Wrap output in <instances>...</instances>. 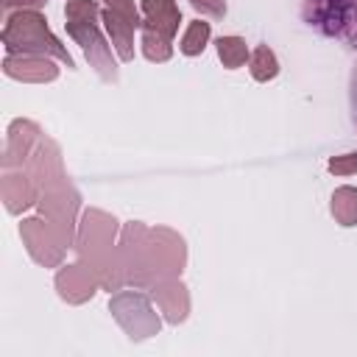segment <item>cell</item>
<instances>
[{
  "mask_svg": "<svg viewBox=\"0 0 357 357\" xmlns=\"http://www.w3.org/2000/svg\"><path fill=\"white\" fill-rule=\"evenodd\" d=\"M0 39L6 45V53H36V56L59 59L70 70L75 67V61L67 53V47L50 33L47 20L33 8H22V11L8 14Z\"/></svg>",
  "mask_w": 357,
  "mask_h": 357,
  "instance_id": "1",
  "label": "cell"
},
{
  "mask_svg": "<svg viewBox=\"0 0 357 357\" xmlns=\"http://www.w3.org/2000/svg\"><path fill=\"white\" fill-rule=\"evenodd\" d=\"M112 315L117 318V324L126 329V335L131 340H145L151 335L159 332V315L153 312L148 296L142 293H131V290H120L112 301H109Z\"/></svg>",
  "mask_w": 357,
  "mask_h": 357,
  "instance_id": "2",
  "label": "cell"
},
{
  "mask_svg": "<svg viewBox=\"0 0 357 357\" xmlns=\"http://www.w3.org/2000/svg\"><path fill=\"white\" fill-rule=\"evenodd\" d=\"M67 33L81 45L89 67L103 78V81H117V61L112 56V47L106 42V36L100 33L98 22L89 20V22H78V20H67Z\"/></svg>",
  "mask_w": 357,
  "mask_h": 357,
  "instance_id": "3",
  "label": "cell"
},
{
  "mask_svg": "<svg viewBox=\"0 0 357 357\" xmlns=\"http://www.w3.org/2000/svg\"><path fill=\"white\" fill-rule=\"evenodd\" d=\"M304 20L329 36H349L357 28V0H304Z\"/></svg>",
  "mask_w": 357,
  "mask_h": 357,
  "instance_id": "4",
  "label": "cell"
},
{
  "mask_svg": "<svg viewBox=\"0 0 357 357\" xmlns=\"http://www.w3.org/2000/svg\"><path fill=\"white\" fill-rule=\"evenodd\" d=\"M20 234H22V243L28 245V254L39 265H45V268L59 265L61 257H64V248H70L47 218H28V220H22L20 223Z\"/></svg>",
  "mask_w": 357,
  "mask_h": 357,
  "instance_id": "5",
  "label": "cell"
},
{
  "mask_svg": "<svg viewBox=\"0 0 357 357\" xmlns=\"http://www.w3.org/2000/svg\"><path fill=\"white\" fill-rule=\"evenodd\" d=\"M3 73L17 81H31V84H45L59 78V67L50 56H36V53H6L3 59Z\"/></svg>",
  "mask_w": 357,
  "mask_h": 357,
  "instance_id": "6",
  "label": "cell"
},
{
  "mask_svg": "<svg viewBox=\"0 0 357 357\" xmlns=\"http://www.w3.org/2000/svg\"><path fill=\"white\" fill-rule=\"evenodd\" d=\"M98 273L86 265V262H75V265H64L59 273H56V290L64 301L70 304H81L86 298L95 296V287H98Z\"/></svg>",
  "mask_w": 357,
  "mask_h": 357,
  "instance_id": "7",
  "label": "cell"
},
{
  "mask_svg": "<svg viewBox=\"0 0 357 357\" xmlns=\"http://www.w3.org/2000/svg\"><path fill=\"white\" fill-rule=\"evenodd\" d=\"M142 8V25L153 28L156 33L173 39L178 33V22H181V11L176 6V0H139Z\"/></svg>",
  "mask_w": 357,
  "mask_h": 357,
  "instance_id": "8",
  "label": "cell"
},
{
  "mask_svg": "<svg viewBox=\"0 0 357 357\" xmlns=\"http://www.w3.org/2000/svg\"><path fill=\"white\" fill-rule=\"evenodd\" d=\"M100 20H103V28H106V33L112 39V47L117 50L120 61H134V31H139L142 25L120 17L117 11H112L106 6L100 11Z\"/></svg>",
  "mask_w": 357,
  "mask_h": 357,
  "instance_id": "9",
  "label": "cell"
},
{
  "mask_svg": "<svg viewBox=\"0 0 357 357\" xmlns=\"http://www.w3.org/2000/svg\"><path fill=\"white\" fill-rule=\"evenodd\" d=\"M151 296L153 301L159 304V310L165 312V318L170 324H178L187 318V310H190V296L184 290V284L178 279H167V282H159L151 287Z\"/></svg>",
  "mask_w": 357,
  "mask_h": 357,
  "instance_id": "10",
  "label": "cell"
},
{
  "mask_svg": "<svg viewBox=\"0 0 357 357\" xmlns=\"http://www.w3.org/2000/svg\"><path fill=\"white\" fill-rule=\"evenodd\" d=\"M3 201H6L8 212H20L39 201V190L31 176H22V173L14 176L11 170H6L3 173Z\"/></svg>",
  "mask_w": 357,
  "mask_h": 357,
  "instance_id": "11",
  "label": "cell"
},
{
  "mask_svg": "<svg viewBox=\"0 0 357 357\" xmlns=\"http://www.w3.org/2000/svg\"><path fill=\"white\" fill-rule=\"evenodd\" d=\"M332 218L340 226H357V187H337L332 192Z\"/></svg>",
  "mask_w": 357,
  "mask_h": 357,
  "instance_id": "12",
  "label": "cell"
},
{
  "mask_svg": "<svg viewBox=\"0 0 357 357\" xmlns=\"http://www.w3.org/2000/svg\"><path fill=\"white\" fill-rule=\"evenodd\" d=\"M215 47H218V59L223 61L226 70H237V67H243V64L251 59L248 45H245V39H240V36H218Z\"/></svg>",
  "mask_w": 357,
  "mask_h": 357,
  "instance_id": "13",
  "label": "cell"
},
{
  "mask_svg": "<svg viewBox=\"0 0 357 357\" xmlns=\"http://www.w3.org/2000/svg\"><path fill=\"white\" fill-rule=\"evenodd\" d=\"M209 36H212V25H209L206 20H192V22L187 25L181 42H178V50H181L184 56H201L204 47L209 45Z\"/></svg>",
  "mask_w": 357,
  "mask_h": 357,
  "instance_id": "14",
  "label": "cell"
},
{
  "mask_svg": "<svg viewBox=\"0 0 357 357\" xmlns=\"http://www.w3.org/2000/svg\"><path fill=\"white\" fill-rule=\"evenodd\" d=\"M139 31H142V36H139L142 56H145L148 61H167V59L173 56V47H170V39H167V36L156 33V31L148 28V25H142Z\"/></svg>",
  "mask_w": 357,
  "mask_h": 357,
  "instance_id": "15",
  "label": "cell"
},
{
  "mask_svg": "<svg viewBox=\"0 0 357 357\" xmlns=\"http://www.w3.org/2000/svg\"><path fill=\"white\" fill-rule=\"evenodd\" d=\"M248 70L254 75V81H271L279 75V61H276V53L268 47V45H259L251 59H248Z\"/></svg>",
  "mask_w": 357,
  "mask_h": 357,
  "instance_id": "16",
  "label": "cell"
},
{
  "mask_svg": "<svg viewBox=\"0 0 357 357\" xmlns=\"http://www.w3.org/2000/svg\"><path fill=\"white\" fill-rule=\"evenodd\" d=\"M64 17L67 20H78V22H89V20L98 22L100 6H98V0H70L64 6Z\"/></svg>",
  "mask_w": 357,
  "mask_h": 357,
  "instance_id": "17",
  "label": "cell"
},
{
  "mask_svg": "<svg viewBox=\"0 0 357 357\" xmlns=\"http://www.w3.org/2000/svg\"><path fill=\"white\" fill-rule=\"evenodd\" d=\"M326 167H329V173H335V176H351V173H357V153L332 156V159L326 162Z\"/></svg>",
  "mask_w": 357,
  "mask_h": 357,
  "instance_id": "18",
  "label": "cell"
},
{
  "mask_svg": "<svg viewBox=\"0 0 357 357\" xmlns=\"http://www.w3.org/2000/svg\"><path fill=\"white\" fill-rule=\"evenodd\" d=\"M103 6L112 8V11H117L120 17H126V20L137 22V25H142V20H139V8H137L134 0H103Z\"/></svg>",
  "mask_w": 357,
  "mask_h": 357,
  "instance_id": "19",
  "label": "cell"
},
{
  "mask_svg": "<svg viewBox=\"0 0 357 357\" xmlns=\"http://www.w3.org/2000/svg\"><path fill=\"white\" fill-rule=\"evenodd\" d=\"M190 6L204 17H215V20L226 17V0H190Z\"/></svg>",
  "mask_w": 357,
  "mask_h": 357,
  "instance_id": "20",
  "label": "cell"
},
{
  "mask_svg": "<svg viewBox=\"0 0 357 357\" xmlns=\"http://www.w3.org/2000/svg\"><path fill=\"white\" fill-rule=\"evenodd\" d=\"M47 0H3V11L6 14H14V11H22V8H33L39 11Z\"/></svg>",
  "mask_w": 357,
  "mask_h": 357,
  "instance_id": "21",
  "label": "cell"
},
{
  "mask_svg": "<svg viewBox=\"0 0 357 357\" xmlns=\"http://www.w3.org/2000/svg\"><path fill=\"white\" fill-rule=\"evenodd\" d=\"M354 112H357V75H354Z\"/></svg>",
  "mask_w": 357,
  "mask_h": 357,
  "instance_id": "22",
  "label": "cell"
}]
</instances>
